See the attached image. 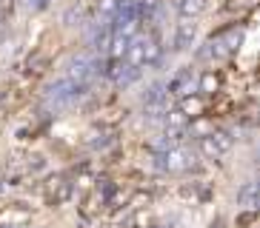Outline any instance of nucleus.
I'll return each mask as SVG.
<instances>
[{"mask_svg":"<svg viewBox=\"0 0 260 228\" xmlns=\"http://www.w3.org/2000/svg\"><path fill=\"white\" fill-rule=\"evenodd\" d=\"M166 123H169V129H175V131H180V129H183V126H186V123H189V117H186V114L180 111V108H177V111H169Z\"/></svg>","mask_w":260,"mask_h":228,"instance_id":"obj_9","label":"nucleus"},{"mask_svg":"<svg viewBox=\"0 0 260 228\" xmlns=\"http://www.w3.org/2000/svg\"><path fill=\"white\" fill-rule=\"evenodd\" d=\"M203 12V0H183L180 3V15L183 17H198Z\"/></svg>","mask_w":260,"mask_h":228,"instance_id":"obj_8","label":"nucleus"},{"mask_svg":"<svg viewBox=\"0 0 260 228\" xmlns=\"http://www.w3.org/2000/svg\"><path fill=\"white\" fill-rule=\"evenodd\" d=\"M123 57H129L132 63H143V40H138V43H132V49H126V54Z\"/></svg>","mask_w":260,"mask_h":228,"instance_id":"obj_10","label":"nucleus"},{"mask_svg":"<svg viewBox=\"0 0 260 228\" xmlns=\"http://www.w3.org/2000/svg\"><path fill=\"white\" fill-rule=\"evenodd\" d=\"M209 137H212L214 143H217V148H220L223 154H226V151H229V148H232V137L226 134V131H212V134H209Z\"/></svg>","mask_w":260,"mask_h":228,"instance_id":"obj_11","label":"nucleus"},{"mask_svg":"<svg viewBox=\"0 0 260 228\" xmlns=\"http://www.w3.org/2000/svg\"><path fill=\"white\" fill-rule=\"evenodd\" d=\"M180 111H183L189 120H198V117H203V111H206V100L186 94V97L180 100Z\"/></svg>","mask_w":260,"mask_h":228,"instance_id":"obj_2","label":"nucleus"},{"mask_svg":"<svg viewBox=\"0 0 260 228\" xmlns=\"http://www.w3.org/2000/svg\"><path fill=\"white\" fill-rule=\"evenodd\" d=\"M15 9V0H0V12L6 15V12H12Z\"/></svg>","mask_w":260,"mask_h":228,"instance_id":"obj_14","label":"nucleus"},{"mask_svg":"<svg viewBox=\"0 0 260 228\" xmlns=\"http://www.w3.org/2000/svg\"><path fill=\"white\" fill-rule=\"evenodd\" d=\"M166 168L169 171H183V168H189V154L183 148H172L166 154Z\"/></svg>","mask_w":260,"mask_h":228,"instance_id":"obj_3","label":"nucleus"},{"mask_svg":"<svg viewBox=\"0 0 260 228\" xmlns=\"http://www.w3.org/2000/svg\"><path fill=\"white\" fill-rule=\"evenodd\" d=\"M243 197L249 200V205H252V200H254V182H249V185L243 188Z\"/></svg>","mask_w":260,"mask_h":228,"instance_id":"obj_13","label":"nucleus"},{"mask_svg":"<svg viewBox=\"0 0 260 228\" xmlns=\"http://www.w3.org/2000/svg\"><path fill=\"white\" fill-rule=\"evenodd\" d=\"M254 6H257V0H226V12H232V15H246Z\"/></svg>","mask_w":260,"mask_h":228,"instance_id":"obj_5","label":"nucleus"},{"mask_svg":"<svg viewBox=\"0 0 260 228\" xmlns=\"http://www.w3.org/2000/svg\"><path fill=\"white\" fill-rule=\"evenodd\" d=\"M123 54H126V40L117 37L115 40V49H112V57H115V60H123Z\"/></svg>","mask_w":260,"mask_h":228,"instance_id":"obj_12","label":"nucleus"},{"mask_svg":"<svg viewBox=\"0 0 260 228\" xmlns=\"http://www.w3.org/2000/svg\"><path fill=\"white\" fill-rule=\"evenodd\" d=\"M200 151H203V154H206V157L209 160H217V157H220V148H217V143H214V140H212V137H200Z\"/></svg>","mask_w":260,"mask_h":228,"instance_id":"obj_7","label":"nucleus"},{"mask_svg":"<svg viewBox=\"0 0 260 228\" xmlns=\"http://www.w3.org/2000/svg\"><path fill=\"white\" fill-rule=\"evenodd\" d=\"M157 57H160V46H157V40L154 37L143 40V63H154Z\"/></svg>","mask_w":260,"mask_h":228,"instance_id":"obj_6","label":"nucleus"},{"mask_svg":"<svg viewBox=\"0 0 260 228\" xmlns=\"http://www.w3.org/2000/svg\"><path fill=\"white\" fill-rule=\"evenodd\" d=\"M100 9H106V12H112V9H115V0H103V3H100Z\"/></svg>","mask_w":260,"mask_h":228,"instance_id":"obj_15","label":"nucleus"},{"mask_svg":"<svg viewBox=\"0 0 260 228\" xmlns=\"http://www.w3.org/2000/svg\"><path fill=\"white\" fill-rule=\"evenodd\" d=\"M200 91L203 94H217L220 91V77L214 74V71H206V74L200 77Z\"/></svg>","mask_w":260,"mask_h":228,"instance_id":"obj_4","label":"nucleus"},{"mask_svg":"<svg viewBox=\"0 0 260 228\" xmlns=\"http://www.w3.org/2000/svg\"><path fill=\"white\" fill-rule=\"evenodd\" d=\"M194 31H198V20L194 17H180V23H177V49H186L194 37Z\"/></svg>","mask_w":260,"mask_h":228,"instance_id":"obj_1","label":"nucleus"}]
</instances>
